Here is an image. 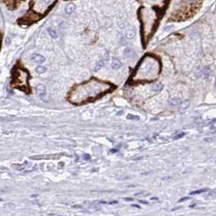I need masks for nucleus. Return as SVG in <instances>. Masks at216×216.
Listing matches in <instances>:
<instances>
[{
    "label": "nucleus",
    "instance_id": "22",
    "mask_svg": "<svg viewBox=\"0 0 216 216\" xmlns=\"http://www.w3.org/2000/svg\"><path fill=\"white\" fill-rule=\"evenodd\" d=\"M139 202H142L143 204H147V202H144V201H139Z\"/></svg>",
    "mask_w": 216,
    "mask_h": 216
},
{
    "label": "nucleus",
    "instance_id": "20",
    "mask_svg": "<svg viewBox=\"0 0 216 216\" xmlns=\"http://www.w3.org/2000/svg\"><path fill=\"white\" fill-rule=\"evenodd\" d=\"M205 141H206V142H212V139H208V138H206V139H205Z\"/></svg>",
    "mask_w": 216,
    "mask_h": 216
},
{
    "label": "nucleus",
    "instance_id": "11",
    "mask_svg": "<svg viewBox=\"0 0 216 216\" xmlns=\"http://www.w3.org/2000/svg\"><path fill=\"white\" fill-rule=\"evenodd\" d=\"M48 33L53 37V38H57L58 34H57V33H56V31L53 29H52V28H49V29H48Z\"/></svg>",
    "mask_w": 216,
    "mask_h": 216
},
{
    "label": "nucleus",
    "instance_id": "6",
    "mask_svg": "<svg viewBox=\"0 0 216 216\" xmlns=\"http://www.w3.org/2000/svg\"><path fill=\"white\" fill-rule=\"evenodd\" d=\"M190 105V100H185L184 102H182L181 105H180V111L181 112H183L185 110H186L188 108H189V106Z\"/></svg>",
    "mask_w": 216,
    "mask_h": 216
},
{
    "label": "nucleus",
    "instance_id": "10",
    "mask_svg": "<svg viewBox=\"0 0 216 216\" xmlns=\"http://www.w3.org/2000/svg\"><path fill=\"white\" fill-rule=\"evenodd\" d=\"M135 34H136V33H135V31H134V30L130 29V30L127 31L126 36V37H127L128 39H133L134 37L135 36Z\"/></svg>",
    "mask_w": 216,
    "mask_h": 216
},
{
    "label": "nucleus",
    "instance_id": "19",
    "mask_svg": "<svg viewBox=\"0 0 216 216\" xmlns=\"http://www.w3.org/2000/svg\"><path fill=\"white\" fill-rule=\"evenodd\" d=\"M190 199V197H187V198H183L179 200V202H184V201H187V200H189Z\"/></svg>",
    "mask_w": 216,
    "mask_h": 216
},
{
    "label": "nucleus",
    "instance_id": "1",
    "mask_svg": "<svg viewBox=\"0 0 216 216\" xmlns=\"http://www.w3.org/2000/svg\"><path fill=\"white\" fill-rule=\"evenodd\" d=\"M36 91L37 94L39 95V96L45 100V97L46 96V88L43 84H37L36 86Z\"/></svg>",
    "mask_w": 216,
    "mask_h": 216
},
{
    "label": "nucleus",
    "instance_id": "2",
    "mask_svg": "<svg viewBox=\"0 0 216 216\" xmlns=\"http://www.w3.org/2000/svg\"><path fill=\"white\" fill-rule=\"evenodd\" d=\"M32 60L36 62V63H38V64H41L43 63L45 61V58L44 56L41 55V54H38V53H35L32 56Z\"/></svg>",
    "mask_w": 216,
    "mask_h": 216
},
{
    "label": "nucleus",
    "instance_id": "21",
    "mask_svg": "<svg viewBox=\"0 0 216 216\" xmlns=\"http://www.w3.org/2000/svg\"><path fill=\"white\" fill-rule=\"evenodd\" d=\"M126 201H133L134 199L133 198H125Z\"/></svg>",
    "mask_w": 216,
    "mask_h": 216
},
{
    "label": "nucleus",
    "instance_id": "9",
    "mask_svg": "<svg viewBox=\"0 0 216 216\" xmlns=\"http://www.w3.org/2000/svg\"><path fill=\"white\" fill-rule=\"evenodd\" d=\"M162 89H163V84L162 83H156L152 87V91H154L155 92L160 91Z\"/></svg>",
    "mask_w": 216,
    "mask_h": 216
},
{
    "label": "nucleus",
    "instance_id": "16",
    "mask_svg": "<svg viewBox=\"0 0 216 216\" xmlns=\"http://www.w3.org/2000/svg\"><path fill=\"white\" fill-rule=\"evenodd\" d=\"M127 118L129 119V120H136V121L139 120V117H138V116H134V115H131V114H129V115L127 116Z\"/></svg>",
    "mask_w": 216,
    "mask_h": 216
},
{
    "label": "nucleus",
    "instance_id": "14",
    "mask_svg": "<svg viewBox=\"0 0 216 216\" xmlns=\"http://www.w3.org/2000/svg\"><path fill=\"white\" fill-rule=\"evenodd\" d=\"M210 70L209 69H205L203 71H202V77L203 78H207L210 74Z\"/></svg>",
    "mask_w": 216,
    "mask_h": 216
},
{
    "label": "nucleus",
    "instance_id": "12",
    "mask_svg": "<svg viewBox=\"0 0 216 216\" xmlns=\"http://www.w3.org/2000/svg\"><path fill=\"white\" fill-rule=\"evenodd\" d=\"M36 71L38 74H43L46 71V68L43 67V66H38V67L36 68Z\"/></svg>",
    "mask_w": 216,
    "mask_h": 216
},
{
    "label": "nucleus",
    "instance_id": "8",
    "mask_svg": "<svg viewBox=\"0 0 216 216\" xmlns=\"http://www.w3.org/2000/svg\"><path fill=\"white\" fill-rule=\"evenodd\" d=\"M181 100L179 98H172L169 100V105L172 106H177L178 105H180Z\"/></svg>",
    "mask_w": 216,
    "mask_h": 216
},
{
    "label": "nucleus",
    "instance_id": "15",
    "mask_svg": "<svg viewBox=\"0 0 216 216\" xmlns=\"http://www.w3.org/2000/svg\"><path fill=\"white\" fill-rule=\"evenodd\" d=\"M206 190V189H204V190H196V191H193V192H191L190 193V195H194V194H200V193H205Z\"/></svg>",
    "mask_w": 216,
    "mask_h": 216
},
{
    "label": "nucleus",
    "instance_id": "5",
    "mask_svg": "<svg viewBox=\"0 0 216 216\" xmlns=\"http://www.w3.org/2000/svg\"><path fill=\"white\" fill-rule=\"evenodd\" d=\"M75 8H76V7L74 3H69L67 7H66L65 11L67 14H71L72 12H74V11H75Z\"/></svg>",
    "mask_w": 216,
    "mask_h": 216
},
{
    "label": "nucleus",
    "instance_id": "7",
    "mask_svg": "<svg viewBox=\"0 0 216 216\" xmlns=\"http://www.w3.org/2000/svg\"><path fill=\"white\" fill-rule=\"evenodd\" d=\"M108 58H109V57L106 58V56H105V57L104 58H103V59L100 60V62H98V63L96 64V66L95 67V68H94V71H97L98 70H100V69L103 67V66H104V63H105V60L108 59Z\"/></svg>",
    "mask_w": 216,
    "mask_h": 216
},
{
    "label": "nucleus",
    "instance_id": "13",
    "mask_svg": "<svg viewBox=\"0 0 216 216\" xmlns=\"http://www.w3.org/2000/svg\"><path fill=\"white\" fill-rule=\"evenodd\" d=\"M185 135V133H184V132H176L172 135V138L174 139H178V138H181L184 137Z\"/></svg>",
    "mask_w": 216,
    "mask_h": 216
},
{
    "label": "nucleus",
    "instance_id": "18",
    "mask_svg": "<svg viewBox=\"0 0 216 216\" xmlns=\"http://www.w3.org/2000/svg\"><path fill=\"white\" fill-rule=\"evenodd\" d=\"M210 128L211 129H213V130H214V129H215V121H214L213 122H212V123L210 124Z\"/></svg>",
    "mask_w": 216,
    "mask_h": 216
},
{
    "label": "nucleus",
    "instance_id": "4",
    "mask_svg": "<svg viewBox=\"0 0 216 216\" xmlns=\"http://www.w3.org/2000/svg\"><path fill=\"white\" fill-rule=\"evenodd\" d=\"M124 54L127 58H134L136 53H135L134 50H132L131 48H126L124 51Z\"/></svg>",
    "mask_w": 216,
    "mask_h": 216
},
{
    "label": "nucleus",
    "instance_id": "17",
    "mask_svg": "<svg viewBox=\"0 0 216 216\" xmlns=\"http://www.w3.org/2000/svg\"><path fill=\"white\" fill-rule=\"evenodd\" d=\"M83 159H85V160H90L91 159V157H90V155H83Z\"/></svg>",
    "mask_w": 216,
    "mask_h": 216
},
{
    "label": "nucleus",
    "instance_id": "3",
    "mask_svg": "<svg viewBox=\"0 0 216 216\" xmlns=\"http://www.w3.org/2000/svg\"><path fill=\"white\" fill-rule=\"evenodd\" d=\"M121 66H122V64H121V61H119L117 58H112V64H111V67L112 69H114V70H117L119 69L120 67H121Z\"/></svg>",
    "mask_w": 216,
    "mask_h": 216
}]
</instances>
